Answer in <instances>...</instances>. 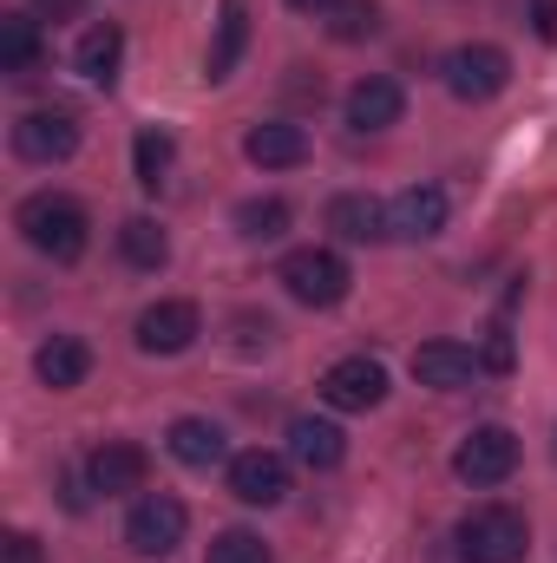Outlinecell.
Listing matches in <instances>:
<instances>
[{"label": "cell", "instance_id": "obj_14", "mask_svg": "<svg viewBox=\"0 0 557 563\" xmlns=\"http://www.w3.org/2000/svg\"><path fill=\"white\" fill-rule=\"evenodd\" d=\"M401 112H407L401 79H387V73L354 79V92H348V125L354 132H387V125H401Z\"/></svg>", "mask_w": 557, "mask_h": 563}, {"label": "cell", "instance_id": "obj_31", "mask_svg": "<svg viewBox=\"0 0 557 563\" xmlns=\"http://www.w3.org/2000/svg\"><path fill=\"white\" fill-rule=\"evenodd\" d=\"M40 13H46V20H73V13H79V0H40Z\"/></svg>", "mask_w": 557, "mask_h": 563}, {"label": "cell", "instance_id": "obj_7", "mask_svg": "<svg viewBox=\"0 0 557 563\" xmlns=\"http://www.w3.org/2000/svg\"><path fill=\"white\" fill-rule=\"evenodd\" d=\"M321 400H328L335 413H374V407L387 400V367H381L374 354H348V361H335V367L321 374Z\"/></svg>", "mask_w": 557, "mask_h": 563}, {"label": "cell", "instance_id": "obj_27", "mask_svg": "<svg viewBox=\"0 0 557 563\" xmlns=\"http://www.w3.org/2000/svg\"><path fill=\"white\" fill-rule=\"evenodd\" d=\"M328 33L348 40V46H354V40H374V33H381V7H374V0H341L335 20H328Z\"/></svg>", "mask_w": 557, "mask_h": 563}, {"label": "cell", "instance_id": "obj_1", "mask_svg": "<svg viewBox=\"0 0 557 563\" xmlns=\"http://www.w3.org/2000/svg\"><path fill=\"white\" fill-rule=\"evenodd\" d=\"M13 230H20L46 263H79L86 243H92V217H86V203L66 197V190H33V197L13 210Z\"/></svg>", "mask_w": 557, "mask_h": 563}, {"label": "cell", "instance_id": "obj_11", "mask_svg": "<svg viewBox=\"0 0 557 563\" xmlns=\"http://www.w3.org/2000/svg\"><path fill=\"white\" fill-rule=\"evenodd\" d=\"M230 498H243V505H282L288 498V459L282 452H263V445H250V452H237L230 459Z\"/></svg>", "mask_w": 557, "mask_h": 563}, {"label": "cell", "instance_id": "obj_32", "mask_svg": "<svg viewBox=\"0 0 557 563\" xmlns=\"http://www.w3.org/2000/svg\"><path fill=\"white\" fill-rule=\"evenodd\" d=\"M288 7H295V13H335L341 0H288Z\"/></svg>", "mask_w": 557, "mask_h": 563}, {"label": "cell", "instance_id": "obj_6", "mask_svg": "<svg viewBox=\"0 0 557 563\" xmlns=\"http://www.w3.org/2000/svg\"><path fill=\"white\" fill-rule=\"evenodd\" d=\"M184 531H190V511H184L171 492H144L139 505H132V518H125L132 558H171V551L184 544Z\"/></svg>", "mask_w": 557, "mask_h": 563}, {"label": "cell", "instance_id": "obj_18", "mask_svg": "<svg viewBox=\"0 0 557 563\" xmlns=\"http://www.w3.org/2000/svg\"><path fill=\"white\" fill-rule=\"evenodd\" d=\"M33 374H40L53 394H73V387H86V374H92V347H86L79 334H53V341L33 354Z\"/></svg>", "mask_w": 557, "mask_h": 563}, {"label": "cell", "instance_id": "obj_17", "mask_svg": "<svg viewBox=\"0 0 557 563\" xmlns=\"http://www.w3.org/2000/svg\"><path fill=\"white\" fill-rule=\"evenodd\" d=\"M328 230H335L341 243H387V236H394V230H387V203H374L368 190L335 197V203H328Z\"/></svg>", "mask_w": 557, "mask_h": 563}, {"label": "cell", "instance_id": "obj_22", "mask_svg": "<svg viewBox=\"0 0 557 563\" xmlns=\"http://www.w3.org/2000/svg\"><path fill=\"white\" fill-rule=\"evenodd\" d=\"M46 59L40 20L33 13H0V73H33Z\"/></svg>", "mask_w": 557, "mask_h": 563}, {"label": "cell", "instance_id": "obj_12", "mask_svg": "<svg viewBox=\"0 0 557 563\" xmlns=\"http://www.w3.org/2000/svg\"><path fill=\"white\" fill-rule=\"evenodd\" d=\"M446 217H452V203H446L439 184H407V190L387 203V230H394L401 243H433V236L446 230Z\"/></svg>", "mask_w": 557, "mask_h": 563}, {"label": "cell", "instance_id": "obj_4", "mask_svg": "<svg viewBox=\"0 0 557 563\" xmlns=\"http://www.w3.org/2000/svg\"><path fill=\"white\" fill-rule=\"evenodd\" d=\"M452 472H459V485H472V492L505 485V478L518 472V439H512V426H472V432L459 439V452H452Z\"/></svg>", "mask_w": 557, "mask_h": 563}, {"label": "cell", "instance_id": "obj_25", "mask_svg": "<svg viewBox=\"0 0 557 563\" xmlns=\"http://www.w3.org/2000/svg\"><path fill=\"white\" fill-rule=\"evenodd\" d=\"M171 157H177V144L164 125H144L139 144H132V170H139L144 190H164V177H171Z\"/></svg>", "mask_w": 557, "mask_h": 563}, {"label": "cell", "instance_id": "obj_26", "mask_svg": "<svg viewBox=\"0 0 557 563\" xmlns=\"http://www.w3.org/2000/svg\"><path fill=\"white\" fill-rule=\"evenodd\" d=\"M204 563H276V558H270V544H263L256 531H217L210 551H204Z\"/></svg>", "mask_w": 557, "mask_h": 563}, {"label": "cell", "instance_id": "obj_21", "mask_svg": "<svg viewBox=\"0 0 557 563\" xmlns=\"http://www.w3.org/2000/svg\"><path fill=\"white\" fill-rule=\"evenodd\" d=\"M164 445H171V459H177V465H197V472H210V465L230 452V445H223V426H217V420H171Z\"/></svg>", "mask_w": 557, "mask_h": 563}, {"label": "cell", "instance_id": "obj_8", "mask_svg": "<svg viewBox=\"0 0 557 563\" xmlns=\"http://www.w3.org/2000/svg\"><path fill=\"white\" fill-rule=\"evenodd\" d=\"M144 478H151V452H144L139 439H106V445H92V459H86V485H92L99 498L144 492Z\"/></svg>", "mask_w": 557, "mask_h": 563}, {"label": "cell", "instance_id": "obj_24", "mask_svg": "<svg viewBox=\"0 0 557 563\" xmlns=\"http://www.w3.org/2000/svg\"><path fill=\"white\" fill-rule=\"evenodd\" d=\"M237 236H243V243H276V236H288V203H282V197H250V203H237Z\"/></svg>", "mask_w": 557, "mask_h": 563}, {"label": "cell", "instance_id": "obj_16", "mask_svg": "<svg viewBox=\"0 0 557 563\" xmlns=\"http://www.w3.org/2000/svg\"><path fill=\"white\" fill-rule=\"evenodd\" d=\"M243 157L263 164V170H288V164L308 157V132H302L295 119H263V125L243 132Z\"/></svg>", "mask_w": 557, "mask_h": 563}, {"label": "cell", "instance_id": "obj_15", "mask_svg": "<svg viewBox=\"0 0 557 563\" xmlns=\"http://www.w3.org/2000/svg\"><path fill=\"white\" fill-rule=\"evenodd\" d=\"M288 459L308 465V472H335V465L348 459V432H341L335 420L302 413V420H288Z\"/></svg>", "mask_w": 557, "mask_h": 563}, {"label": "cell", "instance_id": "obj_13", "mask_svg": "<svg viewBox=\"0 0 557 563\" xmlns=\"http://www.w3.org/2000/svg\"><path fill=\"white\" fill-rule=\"evenodd\" d=\"M414 380L433 394H459L479 380V354L466 341H419L414 347Z\"/></svg>", "mask_w": 557, "mask_h": 563}, {"label": "cell", "instance_id": "obj_10", "mask_svg": "<svg viewBox=\"0 0 557 563\" xmlns=\"http://www.w3.org/2000/svg\"><path fill=\"white\" fill-rule=\"evenodd\" d=\"M197 334H204V314H197V301H184V295L151 301L139 314V347L144 354H184Z\"/></svg>", "mask_w": 557, "mask_h": 563}, {"label": "cell", "instance_id": "obj_3", "mask_svg": "<svg viewBox=\"0 0 557 563\" xmlns=\"http://www.w3.org/2000/svg\"><path fill=\"white\" fill-rule=\"evenodd\" d=\"M512 86V53L492 46V40H472V46H452L446 53V92L466 99V106H485Z\"/></svg>", "mask_w": 557, "mask_h": 563}, {"label": "cell", "instance_id": "obj_28", "mask_svg": "<svg viewBox=\"0 0 557 563\" xmlns=\"http://www.w3.org/2000/svg\"><path fill=\"white\" fill-rule=\"evenodd\" d=\"M512 361H518V347H512V328H505V321H492V328H485V354H479V367H492V374H512Z\"/></svg>", "mask_w": 557, "mask_h": 563}, {"label": "cell", "instance_id": "obj_9", "mask_svg": "<svg viewBox=\"0 0 557 563\" xmlns=\"http://www.w3.org/2000/svg\"><path fill=\"white\" fill-rule=\"evenodd\" d=\"M13 151L26 164H66L79 151V119L73 112H26V119H13Z\"/></svg>", "mask_w": 557, "mask_h": 563}, {"label": "cell", "instance_id": "obj_5", "mask_svg": "<svg viewBox=\"0 0 557 563\" xmlns=\"http://www.w3.org/2000/svg\"><path fill=\"white\" fill-rule=\"evenodd\" d=\"M276 282L302 301V308H335V301H348V263L335 256V250H288L282 256Z\"/></svg>", "mask_w": 557, "mask_h": 563}, {"label": "cell", "instance_id": "obj_23", "mask_svg": "<svg viewBox=\"0 0 557 563\" xmlns=\"http://www.w3.org/2000/svg\"><path fill=\"white\" fill-rule=\"evenodd\" d=\"M119 256H125L132 269H164V263H171V236H164L151 217H125V223H119Z\"/></svg>", "mask_w": 557, "mask_h": 563}, {"label": "cell", "instance_id": "obj_30", "mask_svg": "<svg viewBox=\"0 0 557 563\" xmlns=\"http://www.w3.org/2000/svg\"><path fill=\"white\" fill-rule=\"evenodd\" d=\"M532 26L538 40H557V0H532Z\"/></svg>", "mask_w": 557, "mask_h": 563}, {"label": "cell", "instance_id": "obj_2", "mask_svg": "<svg viewBox=\"0 0 557 563\" xmlns=\"http://www.w3.org/2000/svg\"><path fill=\"white\" fill-rule=\"evenodd\" d=\"M452 544H459L466 563H525L532 525H525V511H512V505H479V511L459 518Z\"/></svg>", "mask_w": 557, "mask_h": 563}, {"label": "cell", "instance_id": "obj_19", "mask_svg": "<svg viewBox=\"0 0 557 563\" xmlns=\"http://www.w3.org/2000/svg\"><path fill=\"white\" fill-rule=\"evenodd\" d=\"M243 46H250V0H223V13H217V40H210V59H204V79L223 86V79L243 66Z\"/></svg>", "mask_w": 557, "mask_h": 563}, {"label": "cell", "instance_id": "obj_29", "mask_svg": "<svg viewBox=\"0 0 557 563\" xmlns=\"http://www.w3.org/2000/svg\"><path fill=\"white\" fill-rule=\"evenodd\" d=\"M0 563H46V551H40V538L7 531V538H0Z\"/></svg>", "mask_w": 557, "mask_h": 563}, {"label": "cell", "instance_id": "obj_20", "mask_svg": "<svg viewBox=\"0 0 557 563\" xmlns=\"http://www.w3.org/2000/svg\"><path fill=\"white\" fill-rule=\"evenodd\" d=\"M73 66H79V79L112 86V79H119V66H125V33H119L112 20L86 26V33H79V46H73Z\"/></svg>", "mask_w": 557, "mask_h": 563}]
</instances>
